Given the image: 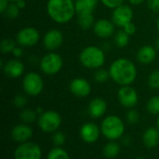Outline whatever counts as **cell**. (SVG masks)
Here are the masks:
<instances>
[{
    "instance_id": "6da1fadb",
    "label": "cell",
    "mask_w": 159,
    "mask_h": 159,
    "mask_svg": "<svg viewBox=\"0 0 159 159\" xmlns=\"http://www.w3.org/2000/svg\"><path fill=\"white\" fill-rule=\"evenodd\" d=\"M110 77L120 86L130 85L137 78V68L132 61L128 58L115 60L109 68Z\"/></svg>"
},
{
    "instance_id": "7a4b0ae2",
    "label": "cell",
    "mask_w": 159,
    "mask_h": 159,
    "mask_svg": "<svg viewBox=\"0 0 159 159\" xmlns=\"http://www.w3.org/2000/svg\"><path fill=\"white\" fill-rule=\"evenodd\" d=\"M47 11L52 21L61 24L69 22L76 12L73 0H48Z\"/></svg>"
},
{
    "instance_id": "3957f363",
    "label": "cell",
    "mask_w": 159,
    "mask_h": 159,
    "mask_svg": "<svg viewBox=\"0 0 159 159\" xmlns=\"http://www.w3.org/2000/svg\"><path fill=\"white\" fill-rule=\"evenodd\" d=\"M80 63L87 68H100L104 65V52L97 46H88L84 48L79 54Z\"/></svg>"
},
{
    "instance_id": "277c9868",
    "label": "cell",
    "mask_w": 159,
    "mask_h": 159,
    "mask_svg": "<svg viewBox=\"0 0 159 159\" xmlns=\"http://www.w3.org/2000/svg\"><path fill=\"white\" fill-rule=\"evenodd\" d=\"M101 131L106 139L115 141L123 136L125 132V125L118 116L109 115L102 121Z\"/></svg>"
},
{
    "instance_id": "5b68a950",
    "label": "cell",
    "mask_w": 159,
    "mask_h": 159,
    "mask_svg": "<svg viewBox=\"0 0 159 159\" xmlns=\"http://www.w3.org/2000/svg\"><path fill=\"white\" fill-rule=\"evenodd\" d=\"M22 88L24 92L31 97L40 95L44 89V82L42 77L36 72L27 73L22 80Z\"/></svg>"
},
{
    "instance_id": "8992f818",
    "label": "cell",
    "mask_w": 159,
    "mask_h": 159,
    "mask_svg": "<svg viewBox=\"0 0 159 159\" xmlns=\"http://www.w3.org/2000/svg\"><path fill=\"white\" fill-rule=\"evenodd\" d=\"M61 125V115L54 111L44 112L38 117V126L42 131L47 133L55 132Z\"/></svg>"
},
{
    "instance_id": "52a82bcc",
    "label": "cell",
    "mask_w": 159,
    "mask_h": 159,
    "mask_svg": "<svg viewBox=\"0 0 159 159\" xmlns=\"http://www.w3.org/2000/svg\"><path fill=\"white\" fill-rule=\"evenodd\" d=\"M63 61L60 54L56 52L47 53L40 60V68L47 75H55L62 67Z\"/></svg>"
},
{
    "instance_id": "ba28073f",
    "label": "cell",
    "mask_w": 159,
    "mask_h": 159,
    "mask_svg": "<svg viewBox=\"0 0 159 159\" xmlns=\"http://www.w3.org/2000/svg\"><path fill=\"white\" fill-rule=\"evenodd\" d=\"M42 152L38 144L34 142H23L14 152L15 159H41Z\"/></svg>"
},
{
    "instance_id": "9c48e42d",
    "label": "cell",
    "mask_w": 159,
    "mask_h": 159,
    "mask_svg": "<svg viewBox=\"0 0 159 159\" xmlns=\"http://www.w3.org/2000/svg\"><path fill=\"white\" fill-rule=\"evenodd\" d=\"M132 19H133V10L128 5L122 4L121 6L115 8L113 11L112 22L115 23V25L118 27L123 28L126 24L132 22Z\"/></svg>"
},
{
    "instance_id": "30bf717a",
    "label": "cell",
    "mask_w": 159,
    "mask_h": 159,
    "mask_svg": "<svg viewBox=\"0 0 159 159\" xmlns=\"http://www.w3.org/2000/svg\"><path fill=\"white\" fill-rule=\"evenodd\" d=\"M39 40V33L36 28L28 26L20 29L17 34V42L22 47H33Z\"/></svg>"
},
{
    "instance_id": "8fae6325",
    "label": "cell",
    "mask_w": 159,
    "mask_h": 159,
    "mask_svg": "<svg viewBox=\"0 0 159 159\" xmlns=\"http://www.w3.org/2000/svg\"><path fill=\"white\" fill-rule=\"evenodd\" d=\"M117 97L120 104L128 109L134 108L137 105L139 99L136 90L132 88L130 85L121 86V88L118 90Z\"/></svg>"
},
{
    "instance_id": "7c38bea8",
    "label": "cell",
    "mask_w": 159,
    "mask_h": 159,
    "mask_svg": "<svg viewBox=\"0 0 159 159\" xmlns=\"http://www.w3.org/2000/svg\"><path fill=\"white\" fill-rule=\"evenodd\" d=\"M62 42H63V35L58 29L48 30L43 37V44L45 48L48 51H54L60 48Z\"/></svg>"
},
{
    "instance_id": "4fadbf2b",
    "label": "cell",
    "mask_w": 159,
    "mask_h": 159,
    "mask_svg": "<svg viewBox=\"0 0 159 159\" xmlns=\"http://www.w3.org/2000/svg\"><path fill=\"white\" fill-rule=\"evenodd\" d=\"M70 91L77 97H86L91 92L90 83L83 78H75L70 82Z\"/></svg>"
},
{
    "instance_id": "5bb4252c",
    "label": "cell",
    "mask_w": 159,
    "mask_h": 159,
    "mask_svg": "<svg viewBox=\"0 0 159 159\" xmlns=\"http://www.w3.org/2000/svg\"><path fill=\"white\" fill-rule=\"evenodd\" d=\"M95 35L101 38H109L115 31V23L107 19L98 20L93 25Z\"/></svg>"
},
{
    "instance_id": "9a60e30c",
    "label": "cell",
    "mask_w": 159,
    "mask_h": 159,
    "mask_svg": "<svg viewBox=\"0 0 159 159\" xmlns=\"http://www.w3.org/2000/svg\"><path fill=\"white\" fill-rule=\"evenodd\" d=\"M32 136L33 129L25 123L17 125L11 129V138L17 142H26L32 138Z\"/></svg>"
},
{
    "instance_id": "2e32d148",
    "label": "cell",
    "mask_w": 159,
    "mask_h": 159,
    "mask_svg": "<svg viewBox=\"0 0 159 159\" xmlns=\"http://www.w3.org/2000/svg\"><path fill=\"white\" fill-rule=\"evenodd\" d=\"M100 129L94 123H86L80 128V137L87 143H93L98 141Z\"/></svg>"
},
{
    "instance_id": "e0dca14e",
    "label": "cell",
    "mask_w": 159,
    "mask_h": 159,
    "mask_svg": "<svg viewBox=\"0 0 159 159\" xmlns=\"http://www.w3.org/2000/svg\"><path fill=\"white\" fill-rule=\"evenodd\" d=\"M3 70L8 78L17 79L23 74L24 65L18 59H11L4 65Z\"/></svg>"
},
{
    "instance_id": "ac0fdd59",
    "label": "cell",
    "mask_w": 159,
    "mask_h": 159,
    "mask_svg": "<svg viewBox=\"0 0 159 159\" xmlns=\"http://www.w3.org/2000/svg\"><path fill=\"white\" fill-rule=\"evenodd\" d=\"M106 109H107V104L105 100L101 97H95L89 102L88 111L92 118L97 119L102 117L105 113Z\"/></svg>"
},
{
    "instance_id": "d6986e66",
    "label": "cell",
    "mask_w": 159,
    "mask_h": 159,
    "mask_svg": "<svg viewBox=\"0 0 159 159\" xmlns=\"http://www.w3.org/2000/svg\"><path fill=\"white\" fill-rule=\"evenodd\" d=\"M157 57V49L150 45L141 47L137 52V60L144 65L152 63Z\"/></svg>"
},
{
    "instance_id": "ffe728a7",
    "label": "cell",
    "mask_w": 159,
    "mask_h": 159,
    "mask_svg": "<svg viewBox=\"0 0 159 159\" xmlns=\"http://www.w3.org/2000/svg\"><path fill=\"white\" fill-rule=\"evenodd\" d=\"M98 5V0H76L75 3V11L78 15L92 14Z\"/></svg>"
},
{
    "instance_id": "44dd1931",
    "label": "cell",
    "mask_w": 159,
    "mask_h": 159,
    "mask_svg": "<svg viewBox=\"0 0 159 159\" xmlns=\"http://www.w3.org/2000/svg\"><path fill=\"white\" fill-rule=\"evenodd\" d=\"M143 141L147 148H155L159 143V131L156 127H149L143 133Z\"/></svg>"
},
{
    "instance_id": "7402d4cb",
    "label": "cell",
    "mask_w": 159,
    "mask_h": 159,
    "mask_svg": "<svg viewBox=\"0 0 159 159\" xmlns=\"http://www.w3.org/2000/svg\"><path fill=\"white\" fill-rule=\"evenodd\" d=\"M120 152V146L114 141L108 142L103 148V155L107 158H115L118 156Z\"/></svg>"
},
{
    "instance_id": "603a6c76",
    "label": "cell",
    "mask_w": 159,
    "mask_h": 159,
    "mask_svg": "<svg viewBox=\"0 0 159 159\" xmlns=\"http://www.w3.org/2000/svg\"><path fill=\"white\" fill-rule=\"evenodd\" d=\"M78 25L82 29H89L92 25H94V17L92 14H84V15H78L77 18Z\"/></svg>"
},
{
    "instance_id": "cb8c5ba5",
    "label": "cell",
    "mask_w": 159,
    "mask_h": 159,
    "mask_svg": "<svg viewBox=\"0 0 159 159\" xmlns=\"http://www.w3.org/2000/svg\"><path fill=\"white\" fill-rule=\"evenodd\" d=\"M129 42V35L124 30H119L115 36V43L118 48L126 47Z\"/></svg>"
},
{
    "instance_id": "d4e9b609",
    "label": "cell",
    "mask_w": 159,
    "mask_h": 159,
    "mask_svg": "<svg viewBox=\"0 0 159 159\" xmlns=\"http://www.w3.org/2000/svg\"><path fill=\"white\" fill-rule=\"evenodd\" d=\"M36 116H37L36 112L33 111L31 109H25L20 114V120L23 123H25V124H32V123H34L36 120Z\"/></svg>"
},
{
    "instance_id": "484cf974",
    "label": "cell",
    "mask_w": 159,
    "mask_h": 159,
    "mask_svg": "<svg viewBox=\"0 0 159 159\" xmlns=\"http://www.w3.org/2000/svg\"><path fill=\"white\" fill-rule=\"evenodd\" d=\"M48 159H70V157L64 149L61 147H55L49 151Z\"/></svg>"
},
{
    "instance_id": "4316f807",
    "label": "cell",
    "mask_w": 159,
    "mask_h": 159,
    "mask_svg": "<svg viewBox=\"0 0 159 159\" xmlns=\"http://www.w3.org/2000/svg\"><path fill=\"white\" fill-rule=\"evenodd\" d=\"M16 48V42L12 38H4L0 44V51L2 53H9L12 52Z\"/></svg>"
},
{
    "instance_id": "83f0119b",
    "label": "cell",
    "mask_w": 159,
    "mask_h": 159,
    "mask_svg": "<svg viewBox=\"0 0 159 159\" xmlns=\"http://www.w3.org/2000/svg\"><path fill=\"white\" fill-rule=\"evenodd\" d=\"M146 109L151 114H159V96H155L149 99Z\"/></svg>"
},
{
    "instance_id": "f1b7e54d",
    "label": "cell",
    "mask_w": 159,
    "mask_h": 159,
    "mask_svg": "<svg viewBox=\"0 0 159 159\" xmlns=\"http://www.w3.org/2000/svg\"><path fill=\"white\" fill-rule=\"evenodd\" d=\"M20 8L16 5V3H11L7 6L6 11L4 12V15L7 17L8 19H16L20 14Z\"/></svg>"
},
{
    "instance_id": "f546056e",
    "label": "cell",
    "mask_w": 159,
    "mask_h": 159,
    "mask_svg": "<svg viewBox=\"0 0 159 159\" xmlns=\"http://www.w3.org/2000/svg\"><path fill=\"white\" fill-rule=\"evenodd\" d=\"M109 77H110L109 71H107L105 69H102H102H98L95 72V74H94V80H95V82H97L99 83L105 82L108 80Z\"/></svg>"
},
{
    "instance_id": "4dcf8cb0",
    "label": "cell",
    "mask_w": 159,
    "mask_h": 159,
    "mask_svg": "<svg viewBox=\"0 0 159 159\" xmlns=\"http://www.w3.org/2000/svg\"><path fill=\"white\" fill-rule=\"evenodd\" d=\"M148 84L151 88L158 89L159 88V69L154 70L149 78H148Z\"/></svg>"
},
{
    "instance_id": "1f68e13d",
    "label": "cell",
    "mask_w": 159,
    "mask_h": 159,
    "mask_svg": "<svg viewBox=\"0 0 159 159\" xmlns=\"http://www.w3.org/2000/svg\"><path fill=\"white\" fill-rule=\"evenodd\" d=\"M127 120H128V122L129 124H132V125L137 124L139 122V120H140L139 112L136 110H134V109L129 110L128 112V113H127Z\"/></svg>"
},
{
    "instance_id": "d6a6232c",
    "label": "cell",
    "mask_w": 159,
    "mask_h": 159,
    "mask_svg": "<svg viewBox=\"0 0 159 159\" xmlns=\"http://www.w3.org/2000/svg\"><path fill=\"white\" fill-rule=\"evenodd\" d=\"M65 140H66L65 135L62 132H56V133H54V135L52 137V141L56 146L63 145L65 142Z\"/></svg>"
},
{
    "instance_id": "836d02e7",
    "label": "cell",
    "mask_w": 159,
    "mask_h": 159,
    "mask_svg": "<svg viewBox=\"0 0 159 159\" xmlns=\"http://www.w3.org/2000/svg\"><path fill=\"white\" fill-rule=\"evenodd\" d=\"M13 104L17 108H23L27 104V98L22 95H17L13 98Z\"/></svg>"
},
{
    "instance_id": "e575fe53",
    "label": "cell",
    "mask_w": 159,
    "mask_h": 159,
    "mask_svg": "<svg viewBox=\"0 0 159 159\" xmlns=\"http://www.w3.org/2000/svg\"><path fill=\"white\" fill-rule=\"evenodd\" d=\"M101 1L106 7L113 8V9L121 6L124 2V0H101Z\"/></svg>"
},
{
    "instance_id": "d590c367",
    "label": "cell",
    "mask_w": 159,
    "mask_h": 159,
    "mask_svg": "<svg viewBox=\"0 0 159 159\" xmlns=\"http://www.w3.org/2000/svg\"><path fill=\"white\" fill-rule=\"evenodd\" d=\"M147 6L150 10L159 12V0H147Z\"/></svg>"
},
{
    "instance_id": "8d00e7d4",
    "label": "cell",
    "mask_w": 159,
    "mask_h": 159,
    "mask_svg": "<svg viewBox=\"0 0 159 159\" xmlns=\"http://www.w3.org/2000/svg\"><path fill=\"white\" fill-rule=\"evenodd\" d=\"M123 30L126 33H128L129 36H131V35H134L136 33V26L132 22H130L123 27Z\"/></svg>"
},
{
    "instance_id": "74e56055",
    "label": "cell",
    "mask_w": 159,
    "mask_h": 159,
    "mask_svg": "<svg viewBox=\"0 0 159 159\" xmlns=\"http://www.w3.org/2000/svg\"><path fill=\"white\" fill-rule=\"evenodd\" d=\"M8 2H9L8 0H0V12L2 14H4V12L6 11V9L7 7V6L9 5Z\"/></svg>"
},
{
    "instance_id": "f35d334b",
    "label": "cell",
    "mask_w": 159,
    "mask_h": 159,
    "mask_svg": "<svg viewBox=\"0 0 159 159\" xmlns=\"http://www.w3.org/2000/svg\"><path fill=\"white\" fill-rule=\"evenodd\" d=\"M15 57H20L21 55H22V53H23V52H22V49L20 48V47H16L14 50H13V52H11Z\"/></svg>"
},
{
    "instance_id": "ab89813d",
    "label": "cell",
    "mask_w": 159,
    "mask_h": 159,
    "mask_svg": "<svg viewBox=\"0 0 159 159\" xmlns=\"http://www.w3.org/2000/svg\"><path fill=\"white\" fill-rule=\"evenodd\" d=\"M16 5L18 6V7H19L20 9H23V8L25 7V6H26V3H25L24 0H18V1L16 2Z\"/></svg>"
},
{
    "instance_id": "60d3db41",
    "label": "cell",
    "mask_w": 159,
    "mask_h": 159,
    "mask_svg": "<svg viewBox=\"0 0 159 159\" xmlns=\"http://www.w3.org/2000/svg\"><path fill=\"white\" fill-rule=\"evenodd\" d=\"M129 3L132 4V5H140V4H142L143 1H145V0H129Z\"/></svg>"
},
{
    "instance_id": "b9f144b4",
    "label": "cell",
    "mask_w": 159,
    "mask_h": 159,
    "mask_svg": "<svg viewBox=\"0 0 159 159\" xmlns=\"http://www.w3.org/2000/svg\"><path fill=\"white\" fill-rule=\"evenodd\" d=\"M35 112H36V113H37V114L41 115V114L44 112V110H43V108H42V107H37V108L35 109Z\"/></svg>"
},
{
    "instance_id": "7bdbcfd3",
    "label": "cell",
    "mask_w": 159,
    "mask_h": 159,
    "mask_svg": "<svg viewBox=\"0 0 159 159\" xmlns=\"http://www.w3.org/2000/svg\"><path fill=\"white\" fill-rule=\"evenodd\" d=\"M155 46H156V49L159 51V37L157 38V40L155 41Z\"/></svg>"
},
{
    "instance_id": "ee69618b",
    "label": "cell",
    "mask_w": 159,
    "mask_h": 159,
    "mask_svg": "<svg viewBox=\"0 0 159 159\" xmlns=\"http://www.w3.org/2000/svg\"><path fill=\"white\" fill-rule=\"evenodd\" d=\"M157 30H158V32H159V18H158V20H157Z\"/></svg>"
},
{
    "instance_id": "f6af8a7d",
    "label": "cell",
    "mask_w": 159,
    "mask_h": 159,
    "mask_svg": "<svg viewBox=\"0 0 159 159\" xmlns=\"http://www.w3.org/2000/svg\"><path fill=\"white\" fill-rule=\"evenodd\" d=\"M8 1H9V2H11V3H16L18 0H8Z\"/></svg>"
},
{
    "instance_id": "bcb514c9",
    "label": "cell",
    "mask_w": 159,
    "mask_h": 159,
    "mask_svg": "<svg viewBox=\"0 0 159 159\" xmlns=\"http://www.w3.org/2000/svg\"><path fill=\"white\" fill-rule=\"evenodd\" d=\"M157 127H158V129H159V116H158V119H157Z\"/></svg>"
},
{
    "instance_id": "7dc6e473",
    "label": "cell",
    "mask_w": 159,
    "mask_h": 159,
    "mask_svg": "<svg viewBox=\"0 0 159 159\" xmlns=\"http://www.w3.org/2000/svg\"><path fill=\"white\" fill-rule=\"evenodd\" d=\"M137 159H145V158H143V157H138Z\"/></svg>"
}]
</instances>
